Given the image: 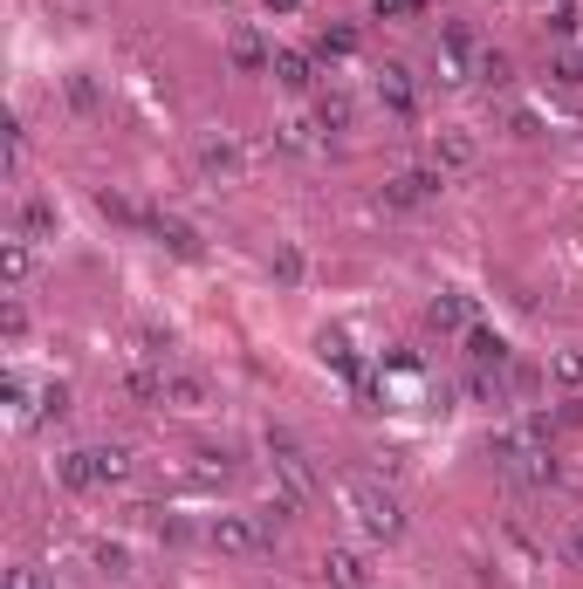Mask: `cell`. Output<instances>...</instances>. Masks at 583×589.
Segmentation results:
<instances>
[{
    "mask_svg": "<svg viewBox=\"0 0 583 589\" xmlns=\"http://www.w3.org/2000/svg\"><path fill=\"white\" fill-rule=\"evenodd\" d=\"M14 226L28 241H56V200H21L14 206Z\"/></svg>",
    "mask_w": 583,
    "mask_h": 589,
    "instance_id": "obj_20",
    "label": "cell"
},
{
    "mask_svg": "<svg viewBox=\"0 0 583 589\" xmlns=\"http://www.w3.org/2000/svg\"><path fill=\"white\" fill-rule=\"evenodd\" d=\"M570 562L583 569V528H570Z\"/></svg>",
    "mask_w": 583,
    "mask_h": 589,
    "instance_id": "obj_37",
    "label": "cell"
},
{
    "mask_svg": "<svg viewBox=\"0 0 583 589\" xmlns=\"http://www.w3.org/2000/svg\"><path fill=\"white\" fill-rule=\"evenodd\" d=\"M509 75H515V69H509V55H501V49H487V55H481V83H487V90H501Z\"/></svg>",
    "mask_w": 583,
    "mask_h": 589,
    "instance_id": "obj_30",
    "label": "cell"
},
{
    "mask_svg": "<svg viewBox=\"0 0 583 589\" xmlns=\"http://www.w3.org/2000/svg\"><path fill=\"white\" fill-rule=\"evenodd\" d=\"M97 474H103V487H124L131 480V453L124 446H97Z\"/></svg>",
    "mask_w": 583,
    "mask_h": 589,
    "instance_id": "obj_25",
    "label": "cell"
},
{
    "mask_svg": "<svg viewBox=\"0 0 583 589\" xmlns=\"http://www.w3.org/2000/svg\"><path fill=\"white\" fill-rule=\"evenodd\" d=\"M268 75H275V83L282 90H316V62H309V55H295V49H275V69H268Z\"/></svg>",
    "mask_w": 583,
    "mask_h": 589,
    "instance_id": "obj_18",
    "label": "cell"
},
{
    "mask_svg": "<svg viewBox=\"0 0 583 589\" xmlns=\"http://www.w3.org/2000/svg\"><path fill=\"white\" fill-rule=\"evenodd\" d=\"M90 562H97V576H117V582L131 576V556H124L117 541H97V548H90Z\"/></svg>",
    "mask_w": 583,
    "mask_h": 589,
    "instance_id": "obj_27",
    "label": "cell"
},
{
    "mask_svg": "<svg viewBox=\"0 0 583 589\" xmlns=\"http://www.w3.org/2000/svg\"><path fill=\"white\" fill-rule=\"evenodd\" d=\"M200 480H227V453H213V446L200 453Z\"/></svg>",
    "mask_w": 583,
    "mask_h": 589,
    "instance_id": "obj_35",
    "label": "cell"
},
{
    "mask_svg": "<svg viewBox=\"0 0 583 589\" xmlns=\"http://www.w3.org/2000/svg\"><path fill=\"white\" fill-rule=\"evenodd\" d=\"M440 185H446V172H433V165H425V172H392V179H384V206H392V213H412V206L433 200Z\"/></svg>",
    "mask_w": 583,
    "mask_h": 589,
    "instance_id": "obj_6",
    "label": "cell"
},
{
    "mask_svg": "<svg viewBox=\"0 0 583 589\" xmlns=\"http://www.w3.org/2000/svg\"><path fill=\"white\" fill-rule=\"evenodd\" d=\"M56 480H62L69 494H90V487H103V474H97V446H69V453L56 459Z\"/></svg>",
    "mask_w": 583,
    "mask_h": 589,
    "instance_id": "obj_11",
    "label": "cell"
},
{
    "mask_svg": "<svg viewBox=\"0 0 583 589\" xmlns=\"http://www.w3.org/2000/svg\"><path fill=\"white\" fill-rule=\"evenodd\" d=\"M371 90H378V110H392V116H412V110H419V83H412L405 62H384Z\"/></svg>",
    "mask_w": 583,
    "mask_h": 589,
    "instance_id": "obj_8",
    "label": "cell"
},
{
    "mask_svg": "<svg viewBox=\"0 0 583 589\" xmlns=\"http://www.w3.org/2000/svg\"><path fill=\"white\" fill-rule=\"evenodd\" d=\"M151 528H159V541H192V528L172 521V515H151Z\"/></svg>",
    "mask_w": 583,
    "mask_h": 589,
    "instance_id": "obj_33",
    "label": "cell"
},
{
    "mask_svg": "<svg viewBox=\"0 0 583 589\" xmlns=\"http://www.w3.org/2000/svg\"><path fill=\"white\" fill-rule=\"evenodd\" d=\"M97 213H103V220H117V226H138V233H151V220H159V213H144L138 200H124V192H110V185L97 192Z\"/></svg>",
    "mask_w": 583,
    "mask_h": 589,
    "instance_id": "obj_19",
    "label": "cell"
},
{
    "mask_svg": "<svg viewBox=\"0 0 583 589\" xmlns=\"http://www.w3.org/2000/svg\"><path fill=\"white\" fill-rule=\"evenodd\" d=\"M0 261H8V282H14V288L34 274V241H28L21 226H8V247H0Z\"/></svg>",
    "mask_w": 583,
    "mask_h": 589,
    "instance_id": "obj_22",
    "label": "cell"
},
{
    "mask_svg": "<svg viewBox=\"0 0 583 589\" xmlns=\"http://www.w3.org/2000/svg\"><path fill=\"white\" fill-rule=\"evenodd\" d=\"M282 507H289V500L254 507V515H213V521H207V541L220 548V556H261V548L282 541Z\"/></svg>",
    "mask_w": 583,
    "mask_h": 589,
    "instance_id": "obj_2",
    "label": "cell"
},
{
    "mask_svg": "<svg viewBox=\"0 0 583 589\" xmlns=\"http://www.w3.org/2000/svg\"><path fill=\"white\" fill-rule=\"evenodd\" d=\"M481 55H487V42L466 21H446L440 28V49H433V69H440V83H481Z\"/></svg>",
    "mask_w": 583,
    "mask_h": 589,
    "instance_id": "obj_3",
    "label": "cell"
},
{
    "mask_svg": "<svg viewBox=\"0 0 583 589\" xmlns=\"http://www.w3.org/2000/svg\"><path fill=\"white\" fill-rule=\"evenodd\" d=\"M165 405L172 412H200L207 405V377L200 370H165Z\"/></svg>",
    "mask_w": 583,
    "mask_h": 589,
    "instance_id": "obj_17",
    "label": "cell"
},
{
    "mask_svg": "<svg viewBox=\"0 0 583 589\" xmlns=\"http://www.w3.org/2000/svg\"><path fill=\"white\" fill-rule=\"evenodd\" d=\"M550 34H583V14L570 8V0H556V8H550Z\"/></svg>",
    "mask_w": 583,
    "mask_h": 589,
    "instance_id": "obj_32",
    "label": "cell"
},
{
    "mask_svg": "<svg viewBox=\"0 0 583 589\" xmlns=\"http://www.w3.org/2000/svg\"><path fill=\"white\" fill-rule=\"evenodd\" d=\"M364 582H371V569L358 548H330L323 556V589H364Z\"/></svg>",
    "mask_w": 583,
    "mask_h": 589,
    "instance_id": "obj_13",
    "label": "cell"
},
{
    "mask_svg": "<svg viewBox=\"0 0 583 589\" xmlns=\"http://www.w3.org/2000/svg\"><path fill=\"white\" fill-rule=\"evenodd\" d=\"M316 124H323V131H350V124H358V97H350L343 83H330V90L316 97Z\"/></svg>",
    "mask_w": 583,
    "mask_h": 589,
    "instance_id": "obj_15",
    "label": "cell"
},
{
    "mask_svg": "<svg viewBox=\"0 0 583 589\" xmlns=\"http://www.w3.org/2000/svg\"><path fill=\"white\" fill-rule=\"evenodd\" d=\"M62 8H76V21H83V14H97V8H103V0H62Z\"/></svg>",
    "mask_w": 583,
    "mask_h": 589,
    "instance_id": "obj_36",
    "label": "cell"
},
{
    "mask_svg": "<svg viewBox=\"0 0 583 589\" xmlns=\"http://www.w3.org/2000/svg\"><path fill=\"white\" fill-rule=\"evenodd\" d=\"M425 329H466V302L460 295H433L425 302Z\"/></svg>",
    "mask_w": 583,
    "mask_h": 589,
    "instance_id": "obj_24",
    "label": "cell"
},
{
    "mask_svg": "<svg viewBox=\"0 0 583 589\" xmlns=\"http://www.w3.org/2000/svg\"><path fill=\"white\" fill-rule=\"evenodd\" d=\"M268 466H275V487L289 507H309L316 500V459H309L289 431H268Z\"/></svg>",
    "mask_w": 583,
    "mask_h": 589,
    "instance_id": "obj_4",
    "label": "cell"
},
{
    "mask_svg": "<svg viewBox=\"0 0 583 589\" xmlns=\"http://www.w3.org/2000/svg\"><path fill=\"white\" fill-rule=\"evenodd\" d=\"M316 55H323V62L358 55V28H323V34H316Z\"/></svg>",
    "mask_w": 583,
    "mask_h": 589,
    "instance_id": "obj_26",
    "label": "cell"
},
{
    "mask_svg": "<svg viewBox=\"0 0 583 589\" xmlns=\"http://www.w3.org/2000/svg\"><path fill=\"white\" fill-rule=\"evenodd\" d=\"M466 357H474L481 370H494V377H501V370H509V343H501L494 329H466Z\"/></svg>",
    "mask_w": 583,
    "mask_h": 589,
    "instance_id": "obj_21",
    "label": "cell"
},
{
    "mask_svg": "<svg viewBox=\"0 0 583 589\" xmlns=\"http://www.w3.org/2000/svg\"><path fill=\"white\" fill-rule=\"evenodd\" d=\"M62 412H69V390L49 384V390H42V418H62Z\"/></svg>",
    "mask_w": 583,
    "mask_h": 589,
    "instance_id": "obj_34",
    "label": "cell"
},
{
    "mask_svg": "<svg viewBox=\"0 0 583 589\" xmlns=\"http://www.w3.org/2000/svg\"><path fill=\"white\" fill-rule=\"evenodd\" d=\"M268 8H275V14H289V8H295V0H268Z\"/></svg>",
    "mask_w": 583,
    "mask_h": 589,
    "instance_id": "obj_38",
    "label": "cell"
},
{
    "mask_svg": "<svg viewBox=\"0 0 583 589\" xmlns=\"http://www.w3.org/2000/svg\"><path fill=\"white\" fill-rule=\"evenodd\" d=\"M62 103L76 116H97L103 110V90H97V75H62Z\"/></svg>",
    "mask_w": 583,
    "mask_h": 589,
    "instance_id": "obj_23",
    "label": "cell"
},
{
    "mask_svg": "<svg viewBox=\"0 0 583 589\" xmlns=\"http://www.w3.org/2000/svg\"><path fill=\"white\" fill-rule=\"evenodd\" d=\"M124 390L138 405H165V357H138L124 364Z\"/></svg>",
    "mask_w": 583,
    "mask_h": 589,
    "instance_id": "obj_12",
    "label": "cell"
},
{
    "mask_svg": "<svg viewBox=\"0 0 583 589\" xmlns=\"http://www.w3.org/2000/svg\"><path fill=\"white\" fill-rule=\"evenodd\" d=\"M275 151H289V159L323 151V124H316V116H289V124H275Z\"/></svg>",
    "mask_w": 583,
    "mask_h": 589,
    "instance_id": "obj_14",
    "label": "cell"
},
{
    "mask_svg": "<svg viewBox=\"0 0 583 589\" xmlns=\"http://www.w3.org/2000/svg\"><path fill=\"white\" fill-rule=\"evenodd\" d=\"M200 172H207V179H241V172H248V144L233 138V131L200 138Z\"/></svg>",
    "mask_w": 583,
    "mask_h": 589,
    "instance_id": "obj_7",
    "label": "cell"
},
{
    "mask_svg": "<svg viewBox=\"0 0 583 589\" xmlns=\"http://www.w3.org/2000/svg\"><path fill=\"white\" fill-rule=\"evenodd\" d=\"M550 377H556V384H583V349H556Z\"/></svg>",
    "mask_w": 583,
    "mask_h": 589,
    "instance_id": "obj_29",
    "label": "cell"
},
{
    "mask_svg": "<svg viewBox=\"0 0 583 589\" xmlns=\"http://www.w3.org/2000/svg\"><path fill=\"white\" fill-rule=\"evenodd\" d=\"M151 241H159V247H172L179 261H200V233H192L185 220H172V213H159V220H151Z\"/></svg>",
    "mask_w": 583,
    "mask_h": 589,
    "instance_id": "obj_16",
    "label": "cell"
},
{
    "mask_svg": "<svg viewBox=\"0 0 583 589\" xmlns=\"http://www.w3.org/2000/svg\"><path fill=\"white\" fill-rule=\"evenodd\" d=\"M350 507H358V528L371 541H399L405 535V507L392 487H378V480H350Z\"/></svg>",
    "mask_w": 583,
    "mask_h": 589,
    "instance_id": "obj_5",
    "label": "cell"
},
{
    "mask_svg": "<svg viewBox=\"0 0 583 589\" xmlns=\"http://www.w3.org/2000/svg\"><path fill=\"white\" fill-rule=\"evenodd\" d=\"M474 159H481L474 131H433V172H466Z\"/></svg>",
    "mask_w": 583,
    "mask_h": 589,
    "instance_id": "obj_9",
    "label": "cell"
},
{
    "mask_svg": "<svg viewBox=\"0 0 583 589\" xmlns=\"http://www.w3.org/2000/svg\"><path fill=\"white\" fill-rule=\"evenodd\" d=\"M227 62L241 69V75H261V69H275V49H268L254 28H233L227 34Z\"/></svg>",
    "mask_w": 583,
    "mask_h": 589,
    "instance_id": "obj_10",
    "label": "cell"
},
{
    "mask_svg": "<svg viewBox=\"0 0 583 589\" xmlns=\"http://www.w3.org/2000/svg\"><path fill=\"white\" fill-rule=\"evenodd\" d=\"M550 83H556V90H576V83H583V55H556V62H550Z\"/></svg>",
    "mask_w": 583,
    "mask_h": 589,
    "instance_id": "obj_28",
    "label": "cell"
},
{
    "mask_svg": "<svg viewBox=\"0 0 583 589\" xmlns=\"http://www.w3.org/2000/svg\"><path fill=\"white\" fill-rule=\"evenodd\" d=\"M378 21H405V14H425V0H371Z\"/></svg>",
    "mask_w": 583,
    "mask_h": 589,
    "instance_id": "obj_31",
    "label": "cell"
},
{
    "mask_svg": "<svg viewBox=\"0 0 583 589\" xmlns=\"http://www.w3.org/2000/svg\"><path fill=\"white\" fill-rule=\"evenodd\" d=\"M494 466H501L515 487H556V453H550V439H542L535 425L501 431V439H494Z\"/></svg>",
    "mask_w": 583,
    "mask_h": 589,
    "instance_id": "obj_1",
    "label": "cell"
}]
</instances>
